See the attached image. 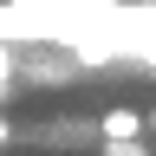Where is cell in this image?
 Returning <instances> with one entry per match:
<instances>
[{
    "label": "cell",
    "instance_id": "cell-1",
    "mask_svg": "<svg viewBox=\"0 0 156 156\" xmlns=\"http://www.w3.org/2000/svg\"><path fill=\"white\" fill-rule=\"evenodd\" d=\"M98 130H104V143H136V136H143V117H136L130 104H111Z\"/></svg>",
    "mask_w": 156,
    "mask_h": 156
},
{
    "label": "cell",
    "instance_id": "cell-2",
    "mask_svg": "<svg viewBox=\"0 0 156 156\" xmlns=\"http://www.w3.org/2000/svg\"><path fill=\"white\" fill-rule=\"evenodd\" d=\"M104 156H150V143H104Z\"/></svg>",
    "mask_w": 156,
    "mask_h": 156
},
{
    "label": "cell",
    "instance_id": "cell-3",
    "mask_svg": "<svg viewBox=\"0 0 156 156\" xmlns=\"http://www.w3.org/2000/svg\"><path fill=\"white\" fill-rule=\"evenodd\" d=\"M143 130H156V111H150V117H143Z\"/></svg>",
    "mask_w": 156,
    "mask_h": 156
}]
</instances>
